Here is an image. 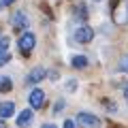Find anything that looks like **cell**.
Returning <instances> with one entry per match:
<instances>
[{
    "mask_svg": "<svg viewBox=\"0 0 128 128\" xmlns=\"http://www.w3.org/2000/svg\"><path fill=\"white\" fill-rule=\"evenodd\" d=\"M77 122H79L81 128H98L100 126V120L96 118V115H90V113H79Z\"/></svg>",
    "mask_w": 128,
    "mask_h": 128,
    "instance_id": "1",
    "label": "cell"
},
{
    "mask_svg": "<svg viewBox=\"0 0 128 128\" xmlns=\"http://www.w3.org/2000/svg\"><path fill=\"white\" fill-rule=\"evenodd\" d=\"M34 43H36V38H34V34H30V32H26L22 38H19V49L24 51V54H30L32 49H34Z\"/></svg>",
    "mask_w": 128,
    "mask_h": 128,
    "instance_id": "2",
    "label": "cell"
},
{
    "mask_svg": "<svg viewBox=\"0 0 128 128\" xmlns=\"http://www.w3.org/2000/svg\"><path fill=\"white\" fill-rule=\"evenodd\" d=\"M92 36H94V30L90 26H81L77 32H75V41L77 43H90Z\"/></svg>",
    "mask_w": 128,
    "mask_h": 128,
    "instance_id": "3",
    "label": "cell"
},
{
    "mask_svg": "<svg viewBox=\"0 0 128 128\" xmlns=\"http://www.w3.org/2000/svg\"><path fill=\"white\" fill-rule=\"evenodd\" d=\"M28 100H30V105L34 107V109H38V107L43 105V100H45V92H43V90H34V92H30Z\"/></svg>",
    "mask_w": 128,
    "mask_h": 128,
    "instance_id": "4",
    "label": "cell"
},
{
    "mask_svg": "<svg viewBox=\"0 0 128 128\" xmlns=\"http://www.w3.org/2000/svg\"><path fill=\"white\" fill-rule=\"evenodd\" d=\"M30 120H32V111H30V109H26V111H22V113L17 115V126H19V128H24V126H28V124H30Z\"/></svg>",
    "mask_w": 128,
    "mask_h": 128,
    "instance_id": "5",
    "label": "cell"
},
{
    "mask_svg": "<svg viewBox=\"0 0 128 128\" xmlns=\"http://www.w3.org/2000/svg\"><path fill=\"white\" fill-rule=\"evenodd\" d=\"M13 24H15V28H22L24 30V28H28V17L22 13V11H17V13L13 15Z\"/></svg>",
    "mask_w": 128,
    "mask_h": 128,
    "instance_id": "6",
    "label": "cell"
},
{
    "mask_svg": "<svg viewBox=\"0 0 128 128\" xmlns=\"http://www.w3.org/2000/svg\"><path fill=\"white\" fill-rule=\"evenodd\" d=\"M15 111L13 102H0V118H11Z\"/></svg>",
    "mask_w": 128,
    "mask_h": 128,
    "instance_id": "7",
    "label": "cell"
},
{
    "mask_svg": "<svg viewBox=\"0 0 128 128\" xmlns=\"http://www.w3.org/2000/svg\"><path fill=\"white\" fill-rule=\"evenodd\" d=\"M45 77V68H41V66H36V68L30 73V77H28V83H36L41 81V79Z\"/></svg>",
    "mask_w": 128,
    "mask_h": 128,
    "instance_id": "8",
    "label": "cell"
},
{
    "mask_svg": "<svg viewBox=\"0 0 128 128\" xmlns=\"http://www.w3.org/2000/svg\"><path fill=\"white\" fill-rule=\"evenodd\" d=\"M73 66L75 68H86L88 66V58L86 56H75L73 58Z\"/></svg>",
    "mask_w": 128,
    "mask_h": 128,
    "instance_id": "9",
    "label": "cell"
},
{
    "mask_svg": "<svg viewBox=\"0 0 128 128\" xmlns=\"http://www.w3.org/2000/svg\"><path fill=\"white\" fill-rule=\"evenodd\" d=\"M9 90H11L9 77H0V92H9Z\"/></svg>",
    "mask_w": 128,
    "mask_h": 128,
    "instance_id": "10",
    "label": "cell"
},
{
    "mask_svg": "<svg viewBox=\"0 0 128 128\" xmlns=\"http://www.w3.org/2000/svg\"><path fill=\"white\" fill-rule=\"evenodd\" d=\"M118 68L122 70V73H128V56H124V58L120 60V64H118Z\"/></svg>",
    "mask_w": 128,
    "mask_h": 128,
    "instance_id": "11",
    "label": "cell"
},
{
    "mask_svg": "<svg viewBox=\"0 0 128 128\" xmlns=\"http://www.w3.org/2000/svg\"><path fill=\"white\" fill-rule=\"evenodd\" d=\"M9 60H11V56L6 54V51H4V54H0V66H4V64L9 62Z\"/></svg>",
    "mask_w": 128,
    "mask_h": 128,
    "instance_id": "12",
    "label": "cell"
},
{
    "mask_svg": "<svg viewBox=\"0 0 128 128\" xmlns=\"http://www.w3.org/2000/svg\"><path fill=\"white\" fill-rule=\"evenodd\" d=\"M6 45H9V41L2 38V41H0V54H4V51H6Z\"/></svg>",
    "mask_w": 128,
    "mask_h": 128,
    "instance_id": "13",
    "label": "cell"
},
{
    "mask_svg": "<svg viewBox=\"0 0 128 128\" xmlns=\"http://www.w3.org/2000/svg\"><path fill=\"white\" fill-rule=\"evenodd\" d=\"M64 128H75V124L70 122V120H66V122H64Z\"/></svg>",
    "mask_w": 128,
    "mask_h": 128,
    "instance_id": "14",
    "label": "cell"
},
{
    "mask_svg": "<svg viewBox=\"0 0 128 128\" xmlns=\"http://www.w3.org/2000/svg\"><path fill=\"white\" fill-rule=\"evenodd\" d=\"M0 2H2V6H6V4H11L13 0H0Z\"/></svg>",
    "mask_w": 128,
    "mask_h": 128,
    "instance_id": "15",
    "label": "cell"
},
{
    "mask_svg": "<svg viewBox=\"0 0 128 128\" xmlns=\"http://www.w3.org/2000/svg\"><path fill=\"white\" fill-rule=\"evenodd\" d=\"M124 94H126V102H128V83H126V88H124Z\"/></svg>",
    "mask_w": 128,
    "mask_h": 128,
    "instance_id": "16",
    "label": "cell"
},
{
    "mask_svg": "<svg viewBox=\"0 0 128 128\" xmlns=\"http://www.w3.org/2000/svg\"><path fill=\"white\" fill-rule=\"evenodd\" d=\"M43 128H56V126H54V124H47V126H43Z\"/></svg>",
    "mask_w": 128,
    "mask_h": 128,
    "instance_id": "17",
    "label": "cell"
},
{
    "mask_svg": "<svg viewBox=\"0 0 128 128\" xmlns=\"http://www.w3.org/2000/svg\"><path fill=\"white\" fill-rule=\"evenodd\" d=\"M0 9H2V2H0Z\"/></svg>",
    "mask_w": 128,
    "mask_h": 128,
    "instance_id": "18",
    "label": "cell"
},
{
    "mask_svg": "<svg viewBox=\"0 0 128 128\" xmlns=\"http://www.w3.org/2000/svg\"><path fill=\"white\" fill-rule=\"evenodd\" d=\"M126 4H128V2H126Z\"/></svg>",
    "mask_w": 128,
    "mask_h": 128,
    "instance_id": "19",
    "label": "cell"
}]
</instances>
